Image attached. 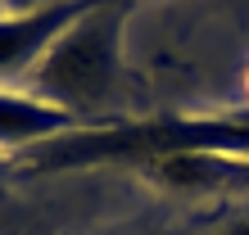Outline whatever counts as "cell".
<instances>
[{
    "label": "cell",
    "instance_id": "1",
    "mask_svg": "<svg viewBox=\"0 0 249 235\" xmlns=\"http://www.w3.org/2000/svg\"><path fill=\"white\" fill-rule=\"evenodd\" d=\"M131 9L136 0H100L95 9H86L36 59L32 68L36 95L91 122V113H100V104L123 82V27Z\"/></svg>",
    "mask_w": 249,
    "mask_h": 235
},
{
    "label": "cell",
    "instance_id": "7",
    "mask_svg": "<svg viewBox=\"0 0 249 235\" xmlns=\"http://www.w3.org/2000/svg\"><path fill=\"white\" fill-rule=\"evenodd\" d=\"M5 176H9V163H5V154H0V195H5Z\"/></svg>",
    "mask_w": 249,
    "mask_h": 235
},
{
    "label": "cell",
    "instance_id": "4",
    "mask_svg": "<svg viewBox=\"0 0 249 235\" xmlns=\"http://www.w3.org/2000/svg\"><path fill=\"white\" fill-rule=\"evenodd\" d=\"M136 172H145L154 185L177 190V195L249 185V158H236V154H172V158L145 163V168H136Z\"/></svg>",
    "mask_w": 249,
    "mask_h": 235
},
{
    "label": "cell",
    "instance_id": "5",
    "mask_svg": "<svg viewBox=\"0 0 249 235\" xmlns=\"http://www.w3.org/2000/svg\"><path fill=\"white\" fill-rule=\"evenodd\" d=\"M41 5H50V0H0V9H5V14H32Z\"/></svg>",
    "mask_w": 249,
    "mask_h": 235
},
{
    "label": "cell",
    "instance_id": "2",
    "mask_svg": "<svg viewBox=\"0 0 249 235\" xmlns=\"http://www.w3.org/2000/svg\"><path fill=\"white\" fill-rule=\"evenodd\" d=\"M100 0H50L32 14H0V82L36 68V59Z\"/></svg>",
    "mask_w": 249,
    "mask_h": 235
},
{
    "label": "cell",
    "instance_id": "6",
    "mask_svg": "<svg viewBox=\"0 0 249 235\" xmlns=\"http://www.w3.org/2000/svg\"><path fill=\"white\" fill-rule=\"evenodd\" d=\"M217 235H249V217H245V222H236V226H227V231H217Z\"/></svg>",
    "mask_w": 249,
    "mask_h": 235
},
{
    "label": "cell",
    "instance_id": "3",
    "mask_svg": "<svg viewBox=\"0 0 249 235\" xmlns=\"http://www.w3.org/2000/svg\"><path fill=\"white\" fill-rule=\"evenodd\" d=\"M91 127L86 118H77L72 109H59L50 100H41L36 91H9L0 86V154L5 150H36V145H50L68 136V131Z\"/></svg>",
    "mask_w": 249,
    "mask_h": 235
}]
</instances>
